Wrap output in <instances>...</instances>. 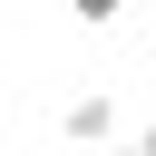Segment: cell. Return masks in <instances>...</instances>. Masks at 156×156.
Returning a JSON list of instances; mask_svg holds the SVG:
<instances>
[{
    "instance_id": "1",
    "label": "cell",
    "mask_w": 156,
    "mask_h": 156,
    "mask_svg": "<svg viewBox=\"0 0 156 156\" xmlns=\"http://www.w3.org/2000/svg\"><path fill=\"white\" fill-rule=\"evenodd\" d=\"M58 127H68L78 146H107V136H117V98H107V88H88V98H68V117H58Z\"/></svg>"
},
{
    "instance_id": "2",
    "label": "cell",
    "mask_w": 156,
    "mask_h": 156,
    "mask_svg": "<svg viewBox=\"0 0 156 156\" xmlns=\"http://www.w3.org/2000/svg\"><path fill=\"white\" fill-rule=\"evenodd\" d=\"M68 10H78L88 29H117V20H127V0H68Z\"/></svg>"
},
{
    "instance_id": "3",
    "label": "cell",
    "mask_w": 156,
    "mask_h": 156,
    "mask_svg": "<svg viewBox=\"0 0 156 156\" xmlns=\"http://www.w3.org/2000/svg\"><path fill=\"white\" fill-rule=\"evenodd\" d=\"M136 146H146V156H156V117H146V136H136Z\"/></svg>"
}]
</instances>
